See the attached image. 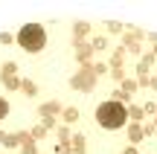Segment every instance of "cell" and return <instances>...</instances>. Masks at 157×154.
Here are the masks:
<instances>
[{
    "instance_id": "3",
    "label": "cell",
    "mask_w": 157,
    "mask_h": 154,
    "mask_svg": "<svg viewBox=\"0 0 157 154\" xmlns=\"http://www.w3.org/2000/svg\"><path fill=\"white\" fill-rule=\"evenodd\" d=\"M6 114H9V102H6V99H0V119H3Z\"/></svg>"
},
{
    "instance_id": "2",
    "label": "cell",
    "mask_w": 157,
    "mask_h": 154,
    "mask_svg": "<svg viewBox=\"0 0 157 154\" xmlns=\"http://www.w3.org/2000/svg\"><path fill=\"white\" fill-rule=\"evenodd\" d=\"M17 41H21V47L26 52H41L47 44V32L41 23H26V26L17 32Z\"/></svg>"
},
{
    "instance_id": "1",
    "label": "cell",
    "mask_w": 157,
    "mask_h": 154,
    "mask_svg": "<svg viewBox=\"0 0 157 154\" xmlns=\"http://www.w3.org/2000/svg\"><path fill=\"white\" fill-rule=\"evenodd\" d=\"M125 105L122 102H102L99 108H96V122H99L102 128H108V131H117V128L125 125Z\"/></svg>"
}]
</instances>
